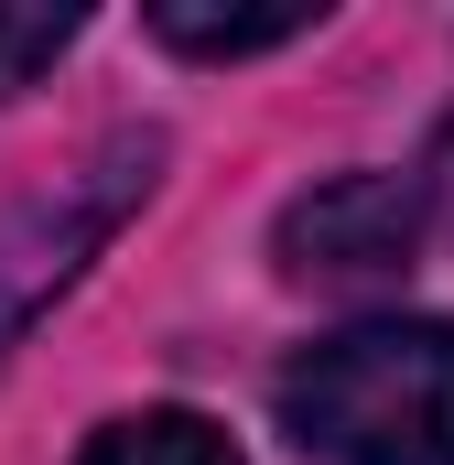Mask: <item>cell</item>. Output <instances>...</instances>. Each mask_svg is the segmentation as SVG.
<instances>
[{"instance_id":"1","label":"cell","mask_w":454,"mask_h":465,"mask_svg":"<svg viewBox=\"0 0 454 465\" xmlns=\"http://www.w3.org/2000/svg\"><path fill=\"white\" fill-rule=\"evenodd\" d=\"M271 411L325 465H454V325H346L271 379Z\"/></svg>"},{"instance_id":"2","label":"cell","mask_w":454,"mask_h":465,"mask_svg":"<svg viewBox=\"0 0 454 465\" xmlns=\"http://www.w3.org/2000/svg\"><path fill=\"white\" fill-rule=\"evenodd\" d=\"M152 173H163V130H98L76 163L0 195V347L119 238V217L152 195Z\"/></svg>"},{"instance_id":"3","label":"cell","mask_w":454,"mask_h":465,"mask_svg":"<svg viewBox=\"0 0 454 465\" xmlns=\"http://www.w3.org/2000/svg\"><path fill=\"white\" fill-rule=\"evenodd\" d=\"M422 228H433V206L411 173H325L314 195L281 206L271 249L292 282H400L422 260Z\"/></svg>"},{"instance_id":"4","label":"cell","mask_w":454,"mask_h":465,"mask_svg":"<svg viewBox=\"0 0 454 465\" xmlns=\"http://www.w3.org/2000/svg\"><path fill=\"white\" fill-rule=\"evenodd\" d=\"M292 33H314V11H184V0L152 11V44H173V54H195V65L271 54V44H292Z\"/></svg>"},{"instance_id":"5","label":"cell","mask_w":454,"mask_h":465,"mask_svg":"<svg viewBox=\"0 0 454 465\" xmlns=\"http://www.w3.org/2000/svg\"><path fill=\"white\" fill-rule=\"evenodd\" d=\"M76 465H238V444H227L206 411H130V422H109Z\"/></svg>"},{"instance_id":"6","label":"cell","mask_w":454,"mask_h":465,"mask_svg":"<svg viewBox=\"0 0 454 465\" xmlns=\"http://www.w3.org/2000/svg\"><path fill=\"white\" fill-rule=\"evenodd\" d=\"M65 44H76V11H0V98H22Z\"/></svg>"},{"instance_id":"7","label":"cell","mask_w":454,"mask_h":465,"mask_svg":"<svg viewBox=\"0 0 454 465\" xmlns=\"http://www.w3.org/2000/svg\"><path fill=\"white\" fill-rule=\"evenodd\" d=\"M411 184H422V206L454 217V119H444V141H433V173H411Z\"/></svg>"}]
</instances>
